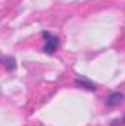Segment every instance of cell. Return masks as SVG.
Segmentation results:
<instances>
[{
  "label": "cell",
  "instance_id": "cell-2",
  "mask_svg": "<svg viewBox=\"0 0 125 126\" xmlns=\"http://www.w3.org/2000/svg\"><path fill=\"white\" fill-rule=\"evenodd\" d=\"M75 84L80 87V88H84V90H87V91H96L97 90V85L91 82L88 78H85V76H78L77 79H75Z\"/></svg>",
  "mask_w": 125,
  "mask_h": 126
},
{
  "label": "cell",
  "instance_id": "cell-3",
  "mask_svg": "<svg viewBox=\"0 0 125 126\" xmlns=\"http://www.w3.org/2000/svg\"><path fill=\"white\" fill-rule=\"evenodd\" d=\"M122 101H124V94H121V93H112V94L106 98V106H109V107H116V106H119Z\"/></svg>",
  "mask_w": 125,
  "mask_h": 126
},
{
  "label": "cell",
  "instance_id": "cell-4",
  "mask_svg": "<svg viewBox=\"0 0 125 126\" xmlns=\"http://www.w3.org/2000/svg\"><path fill=\"white\" fill-rule=\"evenodd\" d=\"M1 63H3V66L7 72H12V70L16 69V59L12 57V56H3Z\"/></svg>",
  "mask_w": 125,
  "mask_h": 126
},
{
  "label": "cell",
  "instance_id": "cell-1",
  "mask_svg": "<svg viewBox=\"0 0 125 126\" xmlns=\"http://www.w3.org/2000/svg\"><path fill=\"white\" fill-rule=\"evenodd\" d=\"M41 35H43V38H44V41H46V44H44V47H43V51L46 53V54H53L56 50H58V47H59V37H56V35H53L52 32L49 31H43L41 32Z\"/></svg>",
  "mask_w": 125,
  "mask_h": 126
}]
</instances>
